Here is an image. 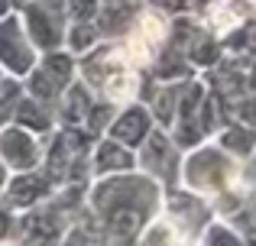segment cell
Segmentation results:
<instances>
[{"mask_svg":"<svg viewBox=\"0 0 256 246\" xmlns=\"http://www.w3.org/2000/svg\"><path fill=\"white\" fill-rule=\"evenodd\" d=\"M162 198L166 188L156 178L130 169L91 178L84 195V214L100 230L104 243H140L146 224L162 211Z\"/></svg>","mask_w":256,"mask_h":246,"instance_id":"1","label":"cell"},{"mask_svg":"<svg viewBox=\"0 0 256 246\" xmlns=\"http://www.w3.org/2000/svg\"><path fill=\"white\" fill-rule=\"evenodd\" d=\"M78 78L94 91L98 97L126 104L140 94L143 71L133 65L120 39H100L91 52L78 55Z\"/></svg>","mask_w":256,"mask_h":246,"instance_id":"2","label":"cell"},{"mask_svg":"<svg viewBox=\"0 0 256 246\" xmlns=\"http://www.w3.org/2000/svg\"><path fill=\"white\" fill-rule=\"evenodd\" d=\"M182 188L194 191V195H204L208 201H218L220 195L234 188H246L244 182V162L234 159L230 152H224L214 139H204V143L185 149L182 156Z\"/></svg>","mask_w":256,"mask_h":246,"instance_id":"3","label":"cell"},{"mask_svg":"<svg viewBox=\"0 0 256 246\" xmlns=\"http://www.w3.org/2000/svg\"><path fill=\"white\" fill-rule=\"evenodd\" d=\"M75 78H78V58L62 45V49L39 52L36 65L23 75V91L32 94V97H39L42 104H49V107L56 110L62 91L68 88Z\"/></svg>","mask_w":256,"mask_h":246,"instance_id":"4","label":"cell"},{"mask_svg":"<svg viewBox=\"0 0 256 246\" xmlns=\"http://www.w3.org/2000/svg\"><path fill=\"white\" fill-rule=\"evenodd\" d=\"M182 156H185V149L172 139V133L166 126L156 123L150 130V136L136 146V169L146 172L150 178H156L169 191L182 178Z\"/></svg>","mask_w":256,"mask_h":246,"instance_id":"5","label":"cell"},{"mask_svg":"<svg viewBox=\"0 0 256 246\" xmlns=\"http://www.w3.org/2000/svg\"><path fill=\"white\" fill-rule=\"evenodd\" d=\"M159 214L172 224V230L178 234V243H198L201 230L208 227V221H211L218 211H214V204L208 201L204 195H194V191L175 185V188L166 191Z\"/></svg>","mask_w":256,"mask_h":246,"instance_id":"6","label":"cell"},{"mask_svg":"<svg viewBox=\"0 0 256 246\" xmlns=\"http://www.w3.org/2000/svg\"><path fill=\"white\" fill-rule=\"evenodd\" d=\"M120 42H124L126 55L133 58V65L146 75L152 58L169 45V16H162V13H156L152 6L143 3L140 16L133 19V26L126 29V36L120 39Z\"/></svg>","mask_w":256,"mask_h":246,"instance_id":"7","label":"cell"},{"mask_svg":"<svg viewBox=\"0 0 256 246\" xmlns=\"http://www.w3.org/2000/svg\"><path fill=\"white\" fill-rule=\"evenodd\" d=\"M36 58H39V49L32 45L20 13L16 10L4 13L0 16V71L13 78H23L36 65Z\"/></svg>","mask_w":256,"mask_h":246,"instance_id":"8","label":"cell"},{"mask_svg":"<svg viewBox=\"0 0 256 246\" xmlns=\"http://www.w3.org/2000/svg\"><path fill=\"white\" fill-rule=\"evenodd\" d=\"M68 224H72L68 211L46 198L42 204H36V208H30V211L20 214L13 243H62Z\"/></svg>","mask_w":256,"mask_h":246,"instance_id":"9","label":"cell"},{"mask_svg":"<svg viewBox=\"0 0 256 246\" xmlns=\"http://www.w3.org/2000/svg\"><path fill=\"white\" fill-rule=\"evenodd\" d=\"M20 19H23L26 32H30L32 45L39 52H49V49H62L65 45V26H68V16L62 10H52L46 6L42 0H26L23 6H16Z\"/></svg>","mask_w":256,"mask_h":246,"instance_id":"10","label":"cell"},{"mask_svg":"<svg viewBox=\"0 0 256 246\" xmlns=\"http://www.w3.org/2000/svg\"><path fill=\"white\" fill-rule=\"evenodd\" d=\"M42 152H46V139L36 136L32 130L20 123H6L0 126V159L10 172H30L42 165Z\"/></svg>","mask_w":256,"mask_h":246,"instance_id":"11","label":"cell"},{"mask_svg":"<svg viewBox=\"0 0 256 246\" xmlns=\"http://www.w3.org/2000/svg\"><path fill=\"white\" fill-rule=\"evenodd\" d=\"M52 191H56V182H52L42 169H30V172H10L0 198H4L16 214H23V211L42 204Z\"/></svg>","mask_w":256,"mask_h":246,"instance_id":"12","label":"cell"},{"mask_svg":"<svg viewBox=\"0 0 256 246\" xmlns=\"http://www.w3.org/2000/svg\"><path fill=\"white\" fill-rule=\"evenodd\" d=\"M152 126H156V120H152L150 107H146V104L140 101V97H133V101L120 104L117 117H114L110 130H107L104 136H114V139H120L124 146L136 149V146L143 143L146 136H150V130H152Z\"/></svg>","mask_w":256,"mask_h":246,"instance_id":"13","label":"cell"},{"mask_svg":"<svg viewBox=\"0 0 256 246\" xmlns=\"http://www.w3.org/2000/svg\"><path fill=\"white\" fill-rule=\"evenodd\" d=\"M91 178H100V175H117V172H130L136 169V149L124 146L120 139L114 136H98L91 146Z\"/></svg>","mask_w":256,"mask_h":246,"instance_id":"14","label":"cell"},{"mask_svg":"<svg viewBox=\"0 0 256 246\" xmlns=\"http://www.w3.org/2000/svg\"><path fill=\"white\" fill-rule=\"evenodd\" d=\"M140 10H143V0H104L98 19H94L100 29V39H124L133 19L140 16Z\"/></svg>","mask_w":256,"mask_h":246,"instance_id":"15","label":"cell"},{"mask_svg":"<svg viewBox=\"0 0 256 246\" xmlns=\"http://www.w3.org/2000/svg\"><path fill=\"white\" fill-rule=\"evenodd\" d=\"M94 97H98V94L88 88L82 78H75V81L62 91V97H58V104H56L58 126H82L84 117H88V107L94 104Z\"/></svg>","mask_w":256,"mask_h":246,"instance_id":"16","label":"cell"},{"mask_svg":"<svg viewBox=\"0 0 256 246\" xmlns=\"http://www.w3.org/2000/svg\"><path fill=\"white\" fill-rule=\"evenodd\" d=\"M13 123H20V126H26V130H32L36 136H42V139H49V133L58 126L56 110H52L49 104H42L39 97L26 94V91H23V97H20V104H16Z\"/></svg>","mask_w":256,"mask_h":246,"instance_id":"17","label":"cell"},{"mask_svg":"<svg viewBox=\"0 0 256 246\" xmlns=\"http://www.w3.org/2000/svg\"><path fill=\"white\" fill-rule=\"evenodd\" d=\"M211 139L224 152H230L234 159H240V162H244V159L253 152V146H256V130H253V126H246V123H240L237 117H230V120L220 126Z\"/></svg>","mask_w":256,"mask_h":246,"instance_id":"18","label":"cell"},{"mask_svg":"<svg viewBox=\"0 0 256 246\" xmlns=\"http://www.w3.org/2000/svg\"><path fill=\"white\" fill-rule=\"evenodd\" d=\"M220 42H224V55L253 62L256 58V13H250V16H246L240 26H234L230 32H224Z\"/></svg>","mask_w":256,"mask_h":246,"instance_id":"19","label":"cell"},{"mask_svg":"<svg viewBox=\"0 0 256 246\" xmlns=\"http://www.w3.org/2000/svg\"><path fill=\"white\" fill-rule=\"evenodd\" d=\"M98 42H100V29L94 19H68V26H65V49L75 58L91 52Z\"/></svg>","mask_w":256,"mask_h":246,"instance_id":"20","label":"cell"},{"mask_svg":"<svg viewBox=\"0 0 256 246\" xmlns=\"http://www.w3.org/2000/svg\"><path fill=\"white\" fill-rule=\"evenodd\" d=\"M198 243H204V246H244V243H246V237L240 234L237 224H230L227 217L214 214L211 221H208V227L201 230Z\"/></svg>","mask_w":256,"mask_h":246,"instance_id":"21","label":"cell"},{"mask_svg":"<svg viewBox=\"0 0 256 246\" xmlns=\"http://www.w3.org/2000/svg\"><path fill=\"white\" fill-rule=\"evenodd\" d=\"M117 110H120V104L117 101H107V97H94V104L88 107V117H84V130L91 133L94 139L98 136H104L107 130H110V123H114V117H117Z\"/></svg>","mask_w":256,"mask_h":246,"instance_id":"22","label":"cell"},{"mask_svg":"<svg viewBox=\"0 0 256 246\" xmlns=\"http://www.w3.org/2000/svg\"><path fill=\"white\" fill-rule=\"evenodd\" d=\"M20 97H23V78L4 75V78H0V126L13 123V114H16Z\"/></svg>","mask_w":256,"mask_h":246,"instance_id":"23","label":"cell"},{"mask_svg":"<svg viewBox=\"0 0 256 246\" xmlns=\"http://www.w3.org/2000/svg\"><path fill=\"white\" fill-rule=\"evenodd\" d=\"M230 117H237L240 123L256 130V91H244L240 97L230 101Z\"/></svg>","mask_w":256,"mask_h":246,"instance_id":"24","label":"cell"},{"mask_svg":"<svg viewBox=\"0 0 256 246\" xmlns=\"http://www.w3.org/2000/svg\"><path fill=\"white\" fill-rule=\"evenodd\" d=\"M100 6H104V0H68L65 13H68V19H98Z\"/></svg>","mask_w":256,"mask_h":246,"instance_id":"25","label":"cell"},{"mask_svg":"<svg viewBox=\"0 0 256 246\" xmlns=\"http://www.w3.org/2000/svg\"><path fill=\"white\" fill-rule=\"evenodd\" d=\"M16 221H20V214L0 198V243H13V237H16Z\"/></svg>","mask_w":256,"mask_h":246,"instance_id":"26","label":"cell"},{"mask_svg":"<svg viewBox=\"0 0 256 246\" xmlns=\"http://www.w3.org/2000/svg\"><path fill=\"white\" fill-rule=\"evenodd\" d=\"M146 6H152L156 13H162V16H182V13H192V6H188V0H143Z\"/></svg>","mask_w":256,"mask_h":246,"instance_id":"27","label":"cell"},{"mask_svg":"<svg viewBox=\"0 0 256 246\" xmlns=\"http://www.w3.org/2000/svg\"><path fill=\"white\" fill-rule=\"evenodd\" d=\"M244 182H246V188L256 191V146H253V152L244 159Z\"/></svg>","mask_w":256,"mask_h":246,"instance_id":"28","label":"cell"},{"mask_svg":"<svg viewBox=\"0 0 256 246\" xmlns=\"http://www.w3.org/2000/svg\"><path fill=\"white\" fill-rule=\"evenodd\" d=\"M208 3H211V0H188V6H192V13H198V16H201V13L208 10Z\"/></svg>","mask_w":256,"mask_h":246,"instance_id":"29","label":"cell"},{"mask_svg":"<svg viewBox=\"0 0 256 246\" xmlns=\"http://www.w3.org/2000/svg\"><path fill=\"white\" fill-rule=\"evenodd\" d=\"M46 6H52V10H62L65 13V3H68V0H42ZM65 16H68V13H65Z\"/></svg>","mask_w":256,"mask_h":246,"instance_id":"30","label":"cell"},{"mask_svg":"<svg viewBox=\"0 0 256 246\" xmlns=\"http://www.w3.org/2000/svg\"><path fill=\"white\" fill-rule=\"evenodd\" d=\"M6 178H10V169H6V165H4V159H0V191H4Z\"/></svg>","mask_w":256,"mask_h":246,"instance_id":"31","label":"cell"},{"mask_svg":"<svg viewBox=\"0 0 256 246\" xmlns=\"http://www.w3.org/2000/svg\"><path fill=\"white\" fill-rule=\"evenodd\" d=\"M10 10H13L10 0H0V16H4V13H10Z\"/></svg>","mask_w":256,"mask_h":246,"instance_id":"32","label":"cell"},{"mask_svg":"<svg viewBox=\"0 0 256 246\" xmlns=\"http://www.w3.org/2000/svg\"><path fill=\"white\" fill-rule=\"evenodd\" d=\"M244 3H246V6H250V10L256 13V0H244Z\"/></svg>","mask_w":256,"mask_h":246,"instance_id":"33","label":"cell"},{"mask_svg":"<svg viewBox=\"0 0 256 246\" xmlns=\"http://www.w3.org/2000/svg\"><path fill=\"white\" fill-rule=\"evenodd\" d=\"M10 3H13V10H16V6H23V3H26V0H10Z\"/></svg>","mask_w":256,"mask_h":246,"instance_id":"34","label":"cell"},{"mask_svg":"<svg viewBox=\"0 0 256 246\" xmlns=\"http://www.w3.org/2000/svg\"><path fill=\"white\" fill-rule=\"evenodd\" d=\"M0 78H4V71H0Z\"/></svg>","mask_w":256,"mask_h":246,"instance_id":"35","label":"cell"}]
</instances>
